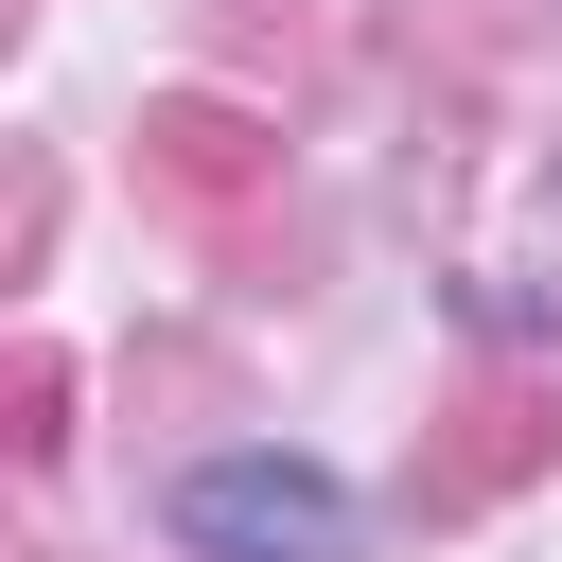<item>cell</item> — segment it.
Masks as SVG:
<instances>
[{
    "mask_svg": "<svg viewBox=\"0 0 562 562\" xmlns=\"http://www.w3.org/2000/svg\"><path fill=\"white\" fill-rule=\"evenodd\" d=\"M176 544L193 562H351V492L316 457H193L176 474Z\"/></svg>",
    "mask_w": 562,
    "mask_h": 562,
    "instance_id": "cell-1",
    "label": "cell"
}]
</instances>
